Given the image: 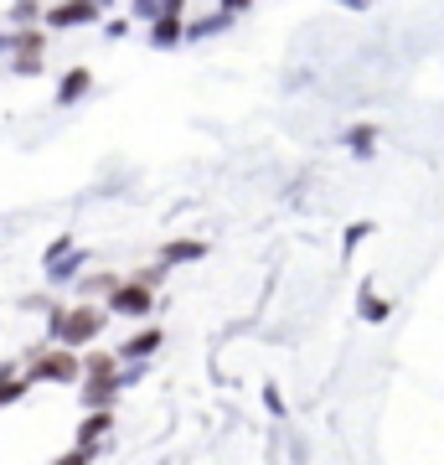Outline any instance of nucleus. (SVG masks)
I'll return each mask as SVG.
<instances>
[{
	"label": "nucleus",
	"instance_id": "1",
	"mask_svg": "<svg viewBox=\"0 0 444 465\" xmlns=\"http://www.w3.org/2000/svg\"><path fill=\"white\" fill-rule=\"evenodd\" d=\"M104 326H109V311L104 305H88V300H73V305H57L47 316V336H52V347H63V351H88L94 341L104 336Z\"/></svg>",
	"mask_w": 444,
	"mask_h": 465
},
{
	"label": "nucleus",
	"instance_id": "2",
	"mask_svg": "<svg viewBox=\"0 0 444 465\" xmlns=\"http://www.w3.org/2000/svg\"><path fill=\"white\" fill-rule=\"evenodd\" d=\"M26 388L36 382H63V388H78L83 382V357L78 351H63V347H47V351H32V362H26Z\"/></svg>",
	"mask_w": 444,
	"mask_h": 465
},
{
	"label": "nucleus",
	"instance_id": "3",
	"mask_svg": "<svg viewBox=\"0 0 444 465\" xmlns=\"http://www.w3.org/2000/svg\"><path fill=\"white\" fill-rule=\"evenodd\" d=\"M104 311H109V316H119V321H145L150 311H155V290H145V284L134 280H119V290L109 300H104Z\"/></svg>",
	"mask_w": 444,
	"mask_h": 465
},
{
	"label": "nucleus",
	"instance_id": "4",
	"mask_svg": "<svg viewBox=\"0 0 444 465\" xmlns=\"http://www.w3.org/2000/svg\"><path fill=\"white\" fill-rule=\"evenodd\" d=\"M104 11L99 0H73V5H47V16H42V32H73V26H99Z\"/></svg>",
	"mask_w": 444,
	"mask_h": 465
},
{
	"label": "nucleus",
	"instance_id": "5",
	"mask_svg": "<svg viewBox=\"0 0 444 465\" xmlns=\"http://www.w3.org/2000/svg\"><path fill=\"white\" fill-rule=\"evenodd\" d=\"M186 11H192L186 0H165V16L145 32L150 47H155V52H176V47H182V42H186Z\"/></svg>",
	"mask_w": 444,
	"mask_h": 465
},
{
	"label": "nucleus",
	"instance_id": "6",
	"mask_svg": "<svg viewBox=\"0 0 444 465\" xmlns=\"http://www.w3.org/2000/svg\"><path fill=\"white\" fill-rule=\"evenodd\" d=\"M16 42H11V73H21V78H32V73H42V63H47V32L36 26V32H11Z\"/></svg>",
	"mask_w": 444,
	"mask_h": 465
},
{
	"label": "nucleus",
	"instance_id": "7",
	"mask_svg": "<svg viewBox=\"0 0 444 465\" xmlns=\"http://www.w3.org/2000/svg\"><path fill=\"white\" fill-rule=\"evenodd\" d=\"M119 372H83V382H78V403L88 409V414H99V409H114L119 403Z\"/></svg>",
	"mask_w": 444,
	"mask_h": 465
},
{
	"label": "nucleus",
	"instance_id": "8",
	"mask_svg": "<svg viewBox=\"0 0 444 465\" xmlns=\"http://www.w3.org/2000/svg\"><path fill=\"white\" fill-rule=\"evenodd\" d=\"M114 430H119V409H99V414H83V419H78V434H73V445H78V450H104Z\"/></svg>",
	"mask_w": 444,
	"mask_h": 465
},
{
	"label": "nucleus",
	"instance_id": "9",
	"mask_svg": "<svg viewBox=\"0 0 444 465\" xmlns=\"http://www.w3.org/2000/svg\"><path fill=\"white\" fill-rule=\"evenodd\" d=\"M165 347V331L161 326H145V331H134V336H124V341H119V362L124 367H134V362H150V357H155V351Z\"/></svg>",
	"mask_w": 444,
	"mask_h": 465
},
{
	"label": "nucleus",
	"instance_id": "10",
	"mask_svg": "<svg viewBox=\"0 0 444 465\" xmlns=\"http://www.w3.org/2000/svg\"><path fill=\"white\" fill-rule=\"evenodd\" d=\"M207 259V243L202 238H171V243H161L155 249V264L171 274V269H182V264H202Z\"/></svg>",
	"mask_w": 444,
	"mask_h": 465
},
{
	"label": "nucleus",
	"instance_id": "11",
	"mask_svg": "<svg viewBox=\"0 0 444 465\" xmlns=\"http://www.w3.org/2000/svg\"><path fill=\"white\" fill-rule=\"evenodd\" d=\"M88 94H94V73H88L83 63L67 67L63 78H57V109H73V104H83Z\"/></svg>",
	"mask_w": 444,
	"mask_h": 465
},
{
	"label": "nucleus",
	"instance_id": "12",
	"mask_svg": "<svg viewBox=\"0 0 444 465\" xmlns=\"http://www.w3.org/2000/svg\"><path fill=\"white\" fill-rule=\"evenodd\" d=\"M47 16V5L42 0H21V5H0V21L11 26V32H36Z\"/></svg>",
	"mask_w": 444,
	"mask_h": 465
},
{
	"label": "nucleus",
	"instance_id": "13",
	"mask_svg": "<svg viewBox=\"0 0 444 465\" xmlns=\"http://www.w3.org/2000/svg\"><path fill=\"white\" fill-rule=\"evenodd\" d=\"M83 269H88V249H73L67 259H57V264H47L42 274H47V284H73V280H83Z\"/></svg>",
	"mask_w": 444,
	"mask_h": 465
},
{
	"label": "nucleus",
	"instance_id": "14",
	"mask_svg": "<svg viewBox=\"0 0 444 465\" xmlns=\"http://www.w3.org/2000/svg\"><path fill=\"white\" fill-rule=\"evenodd\" d=\"M114 290H119V274H104V269H99V274H83V280H78V300H88V305H94V295L109 300Z\"/></svg>",
	"mask_w": 444,
	"mask_h": 465
},
{
	"label": "nucleus",
	"instance_id": "15",
	"mask_svg": "<svg viewBox=\"0 0 444 465\" xmlns=\"http://www.w3.org/2000/svg\"><path fill=\"white\" fill-rule=\"evenodd\" d=\"M346 150L367 161V155L378 150V124H351V130H346Z\"/></svg>",
	"mask_w": 444,
	"mask_h": 465
},
{
	"label": "nucleus",
	"instance_id": "16",
	"mask_svg": "<svg viewBox=\"0 0 444 465\" xmlns=\"http://www.w3.org/2000/svg\"><path fill=\"white\" fill-rule=\"evenodd\" d=\"M16 399H26V378L16 367H0V409H11Z\"/></svg>",
	"mask_w": 444,
	"mask_h": 465
},
{
	"label": "nucleus",
	"instance_id": "17",
	"mask_svg": "<svg viewBox=\"0 0 444 465\" xmlns=\"http://www.w3.org/2000/svg\"><path fill=\"white\" fill-rule=\"evenodd\" d=\"M357 311H362V321H388V311H393V305H388V300H382L372 284H362V295H357Z\"/></svg>",
	"mask_w": 444,
	"mask_h": 465
},
{
	"label": "nucleus",
	"instance_id": "18",
	"mask_svg": "<svg viewBox=\"0 0 444 465\" xmlns=\"http://www.w3.org/2000/svg\"><path fill=\"white\" fill-rule=\"evenodd\" d=\"M73 249H78V238H73V232H63V238H52L47 249H42V269H47V264H57V259H67Z\"/></svg>",
	"mask_w": 444,
	"mask_h": 465
},
{
	"label": "nucleus",
	"instance_id": "19",
	"mask_svg": "<svg viewBox=\"0 0 444 465\" xmlns=\"http://www.w3.org/2000/svg\"><path fill=\"white\" fill-rule=\"evenodd\" d=\"M83 372H119L114 351H83Z\"/></svg>",
	"mask_w": 444,
	"mask_h": 465
},
{
	"label": "nucleus",
	"instance_id": "20",
	"mask_svg": "<svg viewBox=\"0 0 444 465\" xmlns=\"http://www.w3.org/2000/svg\"><path fill=\"white\" fill-rule=\"evenodd\" d=\"M99 455H104V450H78V445H73V450H63L52 465H94Z\"/></svg>",
	"mask_w": 444,
	"mask_h": 465
},
{
	"label": "nucleus",
	"instance_id": "21",
	"mask_svg": "<svg viewBox=\"0 0 444 465\" xmlns=\"http://www.w3.org/2000/svg\"><path fill=\"white\" fill-rule=\"evenodd\" d=\"M263 409L274 419H284V399H280V382H263Z\"/></svg>",
	"mask_w": 444,
	"mask_h": 465
},
{
	"label": "nucleus",
	"instance_id": "22",
	"mask_svg": "<svg viewBox=\"0 0 444 465\" xmlns=\"http://www.w3.org/2000/svg\"><path fill=\"white\" fill-rule=\"evenodd\" d=\"M134 280L145 284V290H161V284H165V269H161V264H145L140 274H134Z\"/></svg>",
	"mask_w": 444,
	"mask_h": 465
},
{
	"label": "nucleus",
	"instance_id": "23",
	"mask_svg": "<svg viewBox=\"0 0 444 465\" xmlns=\"http://www.w3.org/2000/svg\"><path fill=\"white\" fill-rule=\"evenodd\" d=\"M145 372H150V362H134V367H124V372H119V388H134V382H145Z\"/></svg>",
	"mask_w": 444,
	"mask_h": 465
},
{
	"label": "nucleus",
	"instance_id": "24",
	"mask_svg": "<svg viewBox=\"0 0 444 465\" xmlns=\"http://www.w3.org/2000/svg\"><path fill=\"white\" fill-rule=\"evenodd\" d=\"M367 232H372V223H351V228H346V243H341V249L351 253V249H357V243L367 238Z\"/></svg>",
	"mask_w": 444,
	"mask_h": 465
},
{
	"label": "nucleus",
	"instance_id": "25",
	"mask_svg": "<svg viewBox=\"0 0 444 465\" xmlns=\"http://www.w3.org/2000/svg\"><path fill=\"white\" fill-rule=\"evenodd\" d=\"M104 36H114V42L119 36H130V16H109L104 21Z\"/></svg>",
	"mask_w": 444,
	"mask_h": 465
},
{
	"label": "nucleus",
	"instance_id": "26",
	"mask_svg": "<svg viewBox=\"0 0 444 465\" xmlns=\"http://www.w3.org/2000/svg\"><path fill=\"white\" fill-rule=\"evenodd\" d=\"M11 42H16V36H11V26L0 21V57H11Z\"/></svg>",
	"mask_w": 444,
	"mask_h": 465
}]
</instances>
